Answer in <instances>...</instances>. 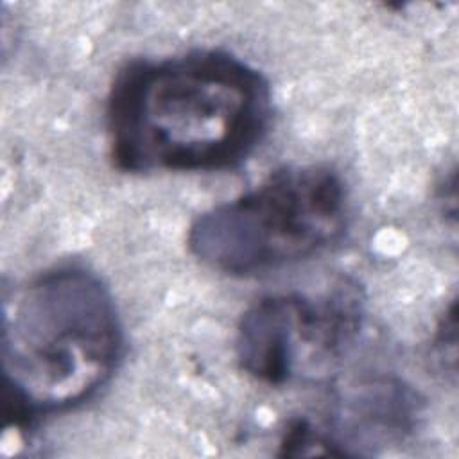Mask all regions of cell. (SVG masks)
Returning <instances> with one entry per match:
<instances>
[{
	"label": "cell",
	"instance_id": "1",
	"mask_svg": "<svg viewBox=\"0 0 459 459\" xmlns=\"http://www.w3.org/2000/svg\"><path fill=\"white\" fill-rule=\"evenodd\" d=\"M271 120L264 75L221 50L127 63L115 77L106 127L118 170H222L246 160Z\"/></svg>",
	"mask_w": 459,
	"mask_h": 459
},
{
	"label": "cell",
	"instance_id": "2",
	"mask_svg": "<svg viewBox=\"0 0 459 459\" xmlns=\"http://www.w3.org/2000/svg\"><path fill=\"white\" fill-rule=\"evenodd\" d=\"M122 350V323L97 274L65 265L5 290V420L27 429L88 402L111 378Z\"/></svg>",
	"mask_w": 459,
	"mask_h": 459
},
{
	"label": "cell",
	"instance_id": "3",
	"mask_svg": "<svg viewBox=\"0 0 459 459\" xmlns=\"http://www.w3.org/2000/svg\"><path fill=\"white\" fill-rule=\"evenodd\" d=\"M346 219L341 176L325 165H292L199 215L188 247L221 273L260 274L321 253L342 235Z\"/></svg>",
	"mask_w": 459,
	"mask_h": 459
},
{
	"label": "cell",
	"instance_id": "4",
	"mask_svg": "<svg viewBox=\"0 0 459 459\" xmlns=\"http://www.w3.org/2000/svg\"><path fill=\"white\" fill-rule=\"evenodd\" d=\"M364 298L339 280L319 292H281L255 301L240 317L237 359L258 382L283 385L330 371L362 328Z\"/></svg>",
	"mask_w": 459,
	"mask_h": 459
},
{
	"label": "cell",
	"instance_id": "5",
	"mask_svg": "<svg viewBox=\"0 0 459 459\" xmlns=\"http://www.w3.org/2000/svg\"><path fill=\"white\" fill-rule=\"evenodd\" d=\"M418 416L420 400L409 385L373 378L344 393L321 423L292 420L280 446L283 455H366L409 436Z\"/></svg>",
	"mask_w": 459,
	"mask_h": 459
}]
</instances>
